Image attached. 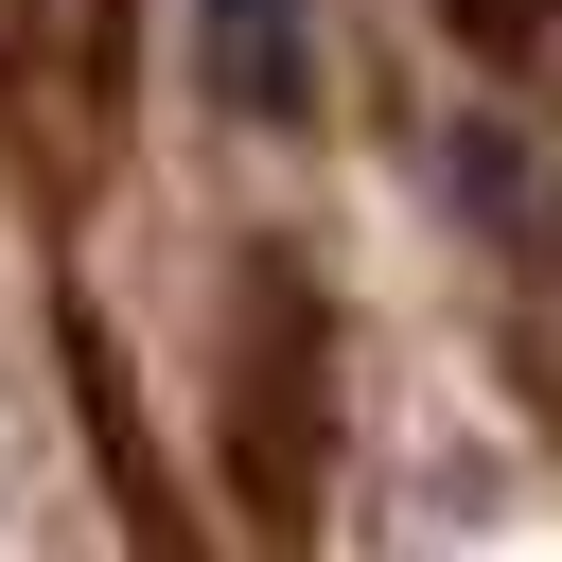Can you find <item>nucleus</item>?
<instances>
[{
	"mask_svg": "<svg viewBox=\"0 0 562 562\" xmlns=\"http://www.w3.org/2000/svg\"><path fill=\"white\" fill-rule=\"evenodd\" d=\"M193 35H211V88H228L246 123L299 105V0H193Z\"/></svg>",
	"mask_w": 562,
	"mask_h": 562,
	"instance_id": "1",
	"label": "nucleus"
}]
</instances>
